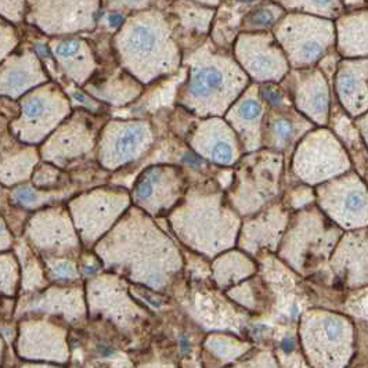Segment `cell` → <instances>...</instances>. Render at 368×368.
I'll list each match as a JSON object with an SVG mask.
<instances>
[{
    "instance_id": "6da1fadb",
    "label": "cell",
    "mask_w": 368,
    "mask_h": 368,
    "mask_svg": "<svg viewBox=\"0 0 368 368\" xmlns=\"http://www.w3.org/2000/svg\"><path fill=\"white\" fill-rule=\"evenodd\" d=\"M56 110H62V107L54 103L53 95H49L47 90L32 91L21 102V118L12 125L13 132L23 141H41L62 118L56 115Z\"/></svg>"
},
{
    "instance_id": "7a4b0ae2",
    "label": "cell",
    "mask_w": 368,
    "mask_h": 368,
    "mask_svg": "<svg viewBox=\"0 0 368 368\" xmlns=\"http://www.w3.org/2000/svg\"><path fill=\"white\" fill-rule=\"evenodd\" d=\"M42 79L43 75L34 54L13 57L0 68V95L16 99Z\"/></svg>"
},
{
    "instance_id": "3957f363",
    "label": "cell",
    "mask_w": 368,
    "mask_h": 368,
    "mask_svg": "<svg viewBox=\"0 0 368 368\" xmlns=\"http://www.w3.org/2000/svg\"><path fill=\"white\" fill-rule=\"evenodd\" d=\"M36 152L32 148H25L17 154L0 161V183L12 186L27 180L36 163Z\"/></svg>"
},
{
    "instance_id": "277c9868",
    "label": "cell",
    "mask_w": 368,
    "mask_h": 368,
    "mask_svg": "<svg viewBox=\"0 0 368 368\" xmlns=\"http://www.w3.org/2000/svg\"><path fill=\"white\" fill-rule=\"evenodd\" d=\"M223 84V75L214 67L203 68L193 75L190 82V93L194 97H207Z\"/></svg>"
},
{
    "instance_id": "5b68a950",
    "label": "cell",
    "mask_w": 368,
    "mask_h": 368,
    "mask_svg": "<svg viewBox=\"0 0 368 368\" xmlns=\"http://www.w3.org/2000/svg\"><path fill=\"white\" fill-rule=\"evenodd\" d=\"M298 128L288 117H277L268 122L270 143L277 148H286L297 136Z\"/></svg>"
},
{
    "instance_id": "8992f818",
    "label": "cell",
    "mask_w": 368,
    "mask_h": 368,
    "mask_svg": "<svg viewBox=\"0 0 368 368\" xmlns=\"http://www.w3.org/2000/svg\"><path fill=\"white\" fill-rule=\"evenodd\" d=\"M12 201L16 205H20L21 208L25 209H34L38 208L43 204H49L56 198V196L51 194V192H42L41 189L36 187H30V186H20L12 193Z\"/></svg>"
},
{
    "instance_id": "52a82bcc",
    "label": "cell",
    "mask_w": 368,
    "mask_h": 368,
    "mask_svg": "<svg viewBox=\"0 0 368 368\" xmlns=\"http://www.w3.org/2000/svg\"><path fill=\"white\" fill-rule=\"evenodd\" d=\"M47 271L53 280L67 281L78 277L76 267L67 259H46Z\"/></svg>"
},
{
    "instance_id": "ba28073f",
    "label": "cell",
    "mask_w": 368,
    "mask_h": 368,
    "mask_svg": "<svg viewBox=\"0 0 368 368\" xmlns=\"http://www.w3.org/2000/svg\"><path fill=\"white\" fill-rule=\"evenodd\" d=\"M19 281V267L12 257L3 267H0V292L5 295H13Z\"/></svg>"
},
{
    "instance_id": "9c48e42d",
    "label": "cell",
    "mask_w": 368,
    "mask_h": 368,
    "mask_svg": "<svg viewBox=\"0 0 368 368\" xmlns=\"http://www.w3.org/2000/svg\"><path fill=\"white\" fill-rule=\"evenodd\" d=\"M61 177V172L49 165H41L32 174L34 187L47 190L54 187Z\"/></svg>"
},
{
    "instance_id": "30bf717a",
    "label": "cell",
    "mask_w": 368,
    "mask_h": 368,
    "mask_svg": "<svg viewBox=\"0 0 368 368\" xmlns=\"http://www.w3.org/2000/svg\"><path fill=\"white\" fill-rule=\"evenodd\" d=\"M143 140L141 129L140 128H126L125 130H121L117 140V154H132L136 151V146Z\"/></svg>"
},
{
    "instance_id": "8fae6325",
    "label": "cell",
    "mask_w": 368,
    "mask_h": 368,
    "mask_svg": "<svg viewBox=\"0 0 368 368\" xmlns=\"http://www.w3.org/2000/svg\"><path fill=\"white\" fill-rule=\"evenodd\" d=\"M132 43L139 51H150L155 46V35L150 30L139 27L132 35Z\"/></svg>"
},
{
    "instance_id": "7c38bea8",
    "label": "cell",
    "mask_w": 368,
    "mask_h": 368,
    "mask_svg": "<svg viewBox=\"0 0 368 368\" xmlns=\"http://www.w3.org/2000/svg\"><path fill=\"white\" fill-rule=\"evenodd\" d=\"M237 114H238V121H241L244 125H251L260 115V104L256 100H252V99L245 100L240 106Z\"/></svg>"
},
{
    "instance_id": "4fadbf2b",
    "label": "cell",
    "mask_w": 368,
    "mask_h": 368,
    "mask_svg": "<svg viewBox=\"0 0 368 368\" xmlns=\"http://www.w3.org/2000/svg\"><path fill=\"white\" fill-rule=\"evenodd\" d=\"M17 45V36L10 27L0 21V60H2Z\"/></svg>"
},
{
    "instance_id": "5bb4252c",
    "label": "cell",
    "mask_w": 368,
    "mask_h": 368,
    "mask_svg": "<svg viewBox=\"0 0 368 368\" xmlns=\"http://www.w3.org/2000/svg\"><path fill=\"white\" fill-rule=\"evenodd\" d=\"M23 0H0V13L8 16L10 20L19 21L21 19Z\"/></svg>"
},
{
    "instance_id": "9a60e30c",
    "label": "cell",
    "mask_w": 368,
    "mask_h": 368,
    "mask_svg": "<svg viewBox=\"0 0 368 368\" xmlns=\"http://www.w3.org/2000/svg\"><path fill=\"white\" fill-rule=\"evenodd\" d=\"M80 46L82 45L79 41H64L57 43L54 47V54L61 60H67L71 56H75L80 50Z\"/></svg>"
},
{
    "instance_id": "2e32d148",
    "label": "cell",
    "mask_w": 368,
    "mask_h": 368,
    "mask_svg": "<svg viewBox=\"0 0 368 368\" xmlns=\"http://www.w3.org/2000/svg\"><path fill=\"white\" fill-rule=\"evenodd\" d=\"M274 14L273 12L267 10V9H262V10H257L252 14L251 17V21L255 24V25H259V27H267L270 25L273 21H274Z\"/></svg>"
},
{
    "instance_id": "e0dca14e",
    "label": "cell",
    "mask_w": 368,
    "mask_h": 368,
    "mask_svg": "<svg viewBox=\"0 0 368 368\" xmlns=\"http://www.w3.org/2000/svg\"><path fill=\"white\" fill-rule=\"evenodd\" d=\"M12 245V235L6 229V225L3 223L2 218H0V251L9 249Z\"/></svg>"
},
{
    "instance_id": "ac0fdd59",
    "label": "cell",
    "mask_w": 368,
    "mask_h": 368,
    "mask_svg": "<svg viewBox=\"0 0 368 368\" xmlns=\"http://www.w3.org/2000/svg\"><path fill=\"white\" fill-rule=\"evenodd\" d=\"M121 21H122V17H121L119 14H111L110 19H108V23H110L111 27H117V25H119Z\"/></svg>"
},
{
    "instance_id": "d6986e66",
    "label": "cell",
    "mask_w": 368,
    "mask_h": 368,
    "mask_svg": "<svg viewBox=\"0 0 368 368\" xmlns=\"http://www.w3.org/2000/svg\"><path fill=\"white\" fill-rule=\"evenodd\" d=\"M313 2H314L316 5H321V6H325V5H330V3L332 2V0H313Z\"/></svg>"
},
{
    "instance_id": "ffe728a7",
    "label": "cell",
    "mask_w": 368,
    "mask_h": 368,
    "mask_svg": "<svg viewBox=\"0 0 368 368\" xmlns=\"http://www.w3.org/2000/svg\"><path fill=\"white\" fill-rule=\"evenodd\" d=\"M0 354H2V341H0Z\"/></svg>"
}]
</instances>
